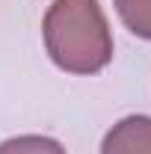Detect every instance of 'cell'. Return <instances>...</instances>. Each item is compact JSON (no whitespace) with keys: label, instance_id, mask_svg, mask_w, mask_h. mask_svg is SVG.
I'll return each instance as SVG.
<instances>
[{"label":"cell","instance_id":"2","mask_svg":"<svg viewBox=\"0 0 151 154\" xmlns=\"http://www.w3.org/2000/svg\"><path fill=\"white\" fill-rule=\"evenodd\" d=\"M101 154H151V116H125L104 134Z\"/></svg>","mask_w":151,"mask_h":154},{"label":"cell","instance_id":"1","mask_svg":"<svg viewBox=\"0 0 151 154\" xmlns=\"http://www.w3.org/2000/svg\"><path fill=\"white\" fill-rule=\"evenodd\" d=\"M51 62L65 74H98L113 59V30L98 0H54L42 21Z\"/></svg>","mask_w":151,"mask_h":154},{"label":"cell","instance_id":"4","mask_svg":"<svg viewBox=\"0 0 151 154\" xmlns=\"http://www.w3.org/2000/svg\"><path fill=\"white\" fill-rule=\"evenodd\" d=\"M0 154H65V145L54 136L42 134H24L0 142Z\"/></svg>","mask_w":151,"mask_h":154},{"label":"cell","instance_id":"3","mask_svg":"<svg viewBox=\"0 0 151 154\" xmlns=\"http://www.w3.org/2000/svg\"><path fill=\"white\" fill-rule=\"evenodd\" d=\"M113 6L133 36L151 42V0H113Z\"/></svg>","mask_w":151,"mask_h":154}]
</instances>
